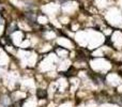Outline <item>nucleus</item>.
I'll return each mask as SVG.
<instances>
[{
	"instance_id": "1",
	"label": "nucleus",
	"mask_w": 122,
	"mask_h": 107,
	"mask_svg": "<svg viewBox=\"0 0 122 107\" xmlns=\"http://www.w3.org/2000/svg\"><path fill=\"white\" fill-rule=\"evenodd\" d=\"M38 97H40V99H44V97H46V92H45L44 90H38Z\"/></svg>"
},
{
	"instance_id": "2",
	"label": "nucleus",
	"mask_w": 122,
	"mask_h": 107,
	"mask_svg": "<svg viewBox=\"0 0 122 107\" xmlns=\"http://www.w3.org/2000/svg\"><path fill=\"white\" fill-rule=\"evenodd\" d=\"M1 24H2V19L0 18V25H1Z\"/></svg>"
}]
</instances>
